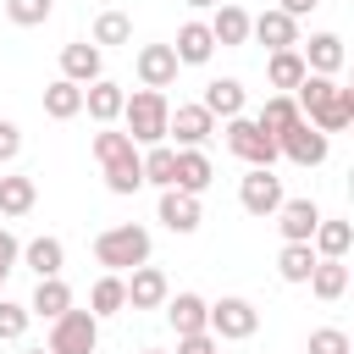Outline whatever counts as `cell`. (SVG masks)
I'll use <instances>...</instances> for the list:
<instances>
[{"label":"cell","instance_id":"obj_1","mask_svg":"<svg viewBox=\"0 0 354 354\" xmlns=\"http://www.w3.org/2000/svg\"><path fill=\"white\" fill-rule=\"evenodd\" d=\"M293 105L310 127H321L326 138L343 133L354 122V88H343L337 77H321V72H304V83L293 88Z\"/></svg>","mask_w":354,"mask_h":354},{"label":"cell","instance_id":"obj_2","mask_svg":"<svg viewBox=\"0 0 354 354\" xmlns=\"http://www.w3.org/2000/svg\"><path fill=\"white\" fill-rule=\"evenodd\" d=\"M94 160L105 171V188L111 194H138L144 188V171H138V144L116 127H100L94 133Z\"/></svg>","mask_w":354,"mask_h":354},{"label":"cell","instance_id":"obj_3","mask_svg":"<svg viewBox=\"0 0 354 354\" xmlns=\"http://www.w3.org/2000/svg\"><path fill=\"white\" fill-rule=\"evenodd\" d=\"M166 116H171V105H166L160 88H133V94L122 100V122H127V138H133L138 149L166 144Z\"/></svg>","mask_w":354,"mask_h":354},{"label":"cell","instance_id":"obj_4","mask_svg":"<svg viewBox=\"0 0 354 354\" xmlns=\"http://www.w3.org/2000/svg\"><path fill=\"white\" fill-rule=\"evenodd\" d=\"M94 260H100L105 271H133V266H144V260H149V232H144V227H133V221L105 227V232L94 238Z\"/></svg>","mask_w":354,"mask_h":354},{"label":"cell","instance_id":"obj_5","mask_svg":"<svg viewBox=\"0 0 354 354\" xmlns=\"http://www.w3.org/2000/svg\"><path fill=\"white\" fill-rule=\"evenodd\" d=\"M50 354H94L100 348V315L94 310H61L50 321Z\"/></svg>","mask_w":354,"mask_h":354},{"label":"cell","instance_id":"obj_6","mask_svg":"<svg viewBox=\"0 0 354 354\" xmlns=\"http://www.w3.org/2000/svg\"><path fill=\"white\" fill-rule=\"evenodd\" d=\"M227 149L243 160V166H277V138L254 127V116H227Z\"/></svg>","mask_w":354,"mask_h":354},{"label":"cell","instance_id":"obj_7","mask_svg":"<svg viewBox=\"0 0 354 354\" xmlns=\"http://www.w3.org/2000/svg\"><path fill=\"white\" fill-rule=\"evenodd\" d=\"M216 337H227V343H243V337H254L260 332V310L249 304V299H238V293H227V299H216L210 304V321H205Z\"/></svg>","mask_w":354,"mask_h":354},{"label":"cell","instance_id":"obj_8","mask_svg":"<svg viewBox=\"0 0 354 354\" xmlns=\"http://www.w3.org/2000/svg\"><path fill=\"white\" fill-rule=\"evenodd\" d=\"M282 199H288V194H282V177H277L271 166H249V171H243V183H238V205H243L249 216H277Z\"/></svg>","mask_w":354,"mask_h":354},{"label":"cell","instance_id":"obj_9","mask_svg":"<svg viewBox=\"0 0 354 354\" xmlns=\"http://www.w3.org/2000/svg\"><path fill=\"white\" fill-rule=\"evenodd\" d=\"M277 149H282V155H288L293 166H321V160L332 155V138H326L321 127H310V122L299 116V122H293V127H288V133L277 138Z\"/></svg>","mask_w":354,"mask_h":354},{"label":"cell","instance_id":"obj_10","mask_svg":"<svg viewBox=\"0 0 354 354\" xmlns=\"http://www.w3.org/2000/svg\"><path fill=\"white\" fill-rule=\"evenodd\" d=\"M210 133H216V116L205 105H177L166 116V138H177V149H205Z\"/></svg>","mask_w":354,"mask_h":354},{"label":"cell","instance_id":"obj_11","mask_svg":"<svg viewBox=\"0 0 354 354\" xmlns=\"http://www.w3.org/2000/svg\"><path fill=\"white\" fill-rule=\"evenodd\" d=\"M199 221H205V210H199V194L160 188V227H166V232L188 238V232H199Z\"/></svg>","mask_w":354,"mask_h":354},{"label":"cell","instance_id":"obj_12","mask_svg":"<svg viewBox=\"0 0 354 354\" xmlns=\"http://www.w3.org/2000/svg\"><path fill=\"white\" fill-rule=\"evenodd\" d=\"M127 282V310H160L166 304V293H171V282H166V271L160 266H133V277H122Z\"/></svg>","mask_w":354,"mask_h":354},{"label":"cell","instance_id":"obj_13","mask_svg":"<svg viewBox=\"0 0 354 354\" xmlns=\"http://www.w3.org/2000/svg\"><path fill=\"white\" fill-rule=\"evenodd\" d=\"M133 72H138L144 88H171V83H177V55H171V44H138Z\"/></svg>","mask_w":354,"mask_h":354},{"label":"cell","instance_id":"obj_14","mask_svg":"<svg viewBox=\"0 0 354 354\" xmlns=\"http://www.w3.org/2000/svg\"><path fill=\"white\" fill-rule=\"evenodd\" d=\"M249 39H260L266 50H293L299 44V17H288V11H260V17H249Z\"/></svg>","mask_w":354,"mask_h":354},{"label":"cell","instance_id":"obj_15","mask_svg":"<svg viewBox=\"0 0 354 354\" xmlns=\"http://www.w3.org/2000/svg\"><path fill=\"white\" fill-rule=\"evenodd\" d=\"M299 55H304V72H321V77H337L343 61H348V50H343L337 33H310V44L299 39Z\"/></svg>","mask_w":354,"mask_h":354},{"label":"cell","instance_id":"obj_16","mask_svg":"<svg viewBox=\"0 0 354 354\" xmlns=\"http://www.w3.org/2000/svg\"><path fill=\"white\" fill-rule=\"evenodd\" d=\"M122 100H127V88H122V83H111V77H94V83H83V111H88L100 127L122 122Z\"/></svg>","mask_w":354,"mask_h":354},{"label":"cell","instance_id":"obj_17","mask_svg":"<svg viewBox=\"0 0 354 354\" xmlns=\"http://www.w3.org/2000/svg\"><path fill=\"white\" fill-rule=\"evenodd\" d=\"M61 77L66 83H94V77H105V55H100V44L88 39H77V44H66L61 50Z\"/></svg>","mask_w":354,"mask_h":354},{"label":"cell","instance_id":"obj_18","mask_svg":"<svg viewBox=\"0 0 354 354\" xmlns=\"http://www.w3.org/2000/svg\"><path fill=\"white\" fill-rule=\"evenodd\" d=\"M315 221H321V205H315V199H282V205H277V227H282L288 243H310Z\"/></svg>","mask_w":354,"mask_h":354},{"label":"cell","instance_id":"obj_19","mask_svg":"<svg viewBox=\"0 0 354 354\" xmlns=\"http://www.w3.org/2000/svg\"><path fill=\"white\" fill-rule=\"evenodd\" d=\"M205 28H210V39H216L221 50L249 44V11H243V6H232V0H221V6H216V17H210Z\"/></svg>","mask_w":354,"mask_h":354},{"label":"cell","instance_id":"obj_20","mask_svg":"<svg viewBox=\"0 0 354 354\" xmlns=\"http://www.w3.org/2000/svg\"><path fill=\"white\" fill-rule=\"evenodd\" d=\"M171 55H177V66H205V61L216 55V39H210V28H205V22H183V28H177V44H171Z\"/></svg>","mask_w":354,"mask_h":354},{"label":"cell","instance_id":"obj_21","mask_svg":"<svg viewBox=\"0 0 354 354\" xmlns=\"http://www.w3.org/2000/svg\"><path fill=\"white\" fill-rule=\"evenodd\" d=\"M210 177H216V166H210V155H205V149H177L171 188H183V194H205V188H210Z\"/></svg>","mask_w":354,"mask_h":354},{"label":"cell","instance_id":"obj_22","mask_svg":"<svg viewBox=\"0 0 354 354\" xmlns=\"http://www.w3.org/2000/svg\"><path fill=\"white\" fill-rule=\"evenodd\" d=\"M17 260H22L33 277H61V266H66V249H61V238H50V232H44V238H28Z\"/></svg>","mask_w":354,"mask_h":354},{"label":"cell","instance_id":"obj_23","mask_svg":"<svg viewBox=\"0 0 354 354\" xmlns=\"http://www.w3.org/2000/svg\"><path fill=\"white\" fill-rule=\"evenodd\" d=\"M166 321H171V332L177 337H188V332H205V321H210V304L199 299V293H166Z\"/></svg>","mask_w":354,"mask_h":354},{"label":"cell","instance_id":"obj_24","mask_svg":"<svg viewBox=\"0 0 354 354\" xmlns=\"http://www.w3.org/2000/svg\"><path fill=\"white\" fill-rule=\"evenodd\" d=\"M266 83H271L277 94H293V88L304 83V55H299V44H293V50H271V61H266Z\"/></svg>","mask_w":354,"mask_h":354},{"label":"cell","instance_id":"obj_25","mask_svg":"<svg viewBox=\"0 0 354 354\" xmlns=\"http://www.w3.org/2000/svg\"><path fill=\"white\" fill-rule=\"evenodd\" d=\"M243 100H249V94H243V83H238V77H210L199 105H205L210 116H243Z\"/></svg>","mask_w":354,"mask_h":354},{"label":"cell","instance_id":"obj_26","mask_svg":"<svg viewBox=\"0 0 354 354\" xmlns=\"http://www.w3.org/2000/svg\"><path fill=\"white\" fill-rule=\"evenodd\" d=\"M310 249L321 254V260H343L348 249H354V227L348 221H315V232H310Z\"/></svg>","mask_w":354,"mask_h":354},{"label":"cell","instance_id":"obj_27","mask_svg":"<svg viewBox=\"0 0 354 354\" xmlns=\"http://www.w3.org/2000/svg\"><path fill=\"white\" fill-rule=\"evenodd\" d=\"M304 282H310V293H315V299H326V304H332V299H343V293H348V266H343V260H315Z\"/></svg>","mask_w":354,"mask_h":354},{"label":"cell","instance_id":"obj_28","mask_svg":"<svg viewBox=\"0 0 354 354\" xmlns=\"http://www.w3.org/2000/svg\"><path fill=\"white\" fill-rule=\"evenodd\" d=\"M88 310L105 321V315H122L127 310V282H122V271H105L94 288H88Z\"/></svg>","mask_w":354,"mask_h":354},{"label":"cell","instance_id":"obj_29","mask_svg":"<svg viewBox=\"0 0 354 354\" xmlns=\"http://www.w3.org/2000/svg\"><path fill=\"white\" fill-rule=\"evenodd\" d=\"M77 111H83V83L55 77V83L44 88V116H50V122H72Z\"/></svg>","mask_w":354,"mask_h":354},{"label":"cell","instance_id":"obj_30","mask_svg":"<svg viewBox=\"0 0 354 354\" xmlns=\"http://www.w3.org/2000/svg\"><path fill=\"white\" fill-rule=\"evenodd\" d=\"M28 310H33V315H44V321H55L61 310H72V288H66L61 277H39V288H33Z\"/></svg>","mask_w":354,"mask_h":354},{"label":"cell","instance_id":"obj_31","mask_svg":"<svg viewBox=\"0 0 354 354\" xmlns=\"http://www.w3.org/2000/svg\"><path fill=\"white\" fill-rule=\"evenodd\" d=\"M293 122H299V105H293V94H271V100L260 105V116H254V127H260V133H271V138H282Z\"/></svg>","mask_w":354,"mask_h":354},{"label":"cell","instance_id":"obj_32","mask_svg":"<svg viewBox=\"0 0 354 354\" xmlns=\"http://www.w3.org/2000/svg\"><path fill=\"white\" fill-rule=\"evenodd\" d=\"M138 171H144V183H155V188H171L177 149H171V144H149V149H138Z\"/></svg>","mask_w":354,"mask_h":354},{"label":"cell","instance_id":"obj_33","mask_svg":"<svg viewBox=\"0 0 354 354\" xmlns=\"http://www.w3.org/2000/svg\"><path fill=\"white\" fill-rule=\"evenodd\" d=\"M33 205H39L33 177H0V216H28Z\"/></svg>","mask_w":354,"mask_h":354},{"label":"cell","instance_id":"obj_34","mask_svg":"<svg viewBox=\"0 0 354 354\" xmlns=\"http://www.w3.org/2000/svg\"><path fill=\"white\" fill-rule=\"evenodd\" d=\"M315 260H321V254H315L310 243H282V254H277V277H282V282H304Z\"/></svg>","mask_w":354,"mask_h":354},{"label":"cell","instance_id":"obj_35","mask_svg":"<svg viewBox=\"0 0 354 354\" xmlns=\"http://www.w3.org/2000/svg\"><path fill=\"white\" fill-rule=\"evenodd\" d=\"M133 39V17L127 11H100L94 17V44H127Z\"/></svg>","mask_w":354,"mask_h":354},{"label":"cell","instance_id":"obj_36","mask_svg":"<svg viewBox=\"0 0 354 354\" xmlns=\"http://www.w3.org/2000/svg\"><path fill=\"white\" fill-rule=\"evenodd\" d=\"M28 321H33V310H28V304L0 299V343H17V337L28 332Z\"/></svg>","mask_w":354,"mask_h":354},{"label":"cell","instance_id":"obj_37","mask_svg":"<svg viewBox=\"0 0 354 354\" xmlns=\"http://www.w3.org/2000/svg\"><path fill=\"white\" fill-rule=\"evenodd\" d=\"M50 6L55 0H6V17L17 28H39V22H50Z\"/></svg>","mask_w":354,"mask_h":354},{"label":"cell","instance_id":"obj_38","mask_svg":"<svg viewBox=\"0 0 354 354\" xmlns=\"http://www.w3.org/2000/svg\"><path fill=\"white\" fill-rule=\"evenodd\" d=\"M310 354H354V343H348L343 326H315L310 332Z\"/></svg>","mask_w":354,"mask_h":354},{"label":"cell","instance_id":"obj_39","mask_svg":"<svg viewBox=\"0 0 354 354\" xmlns=\"http://www.w3.org/2000/svg\"><path fill=\"white\" fill-rule=\"evenodd\" d=\"M177 354H221V337L205 326V332H188V337H177Z\"/></svg>","mask_w":354,"mask_h":354},{"label":"cell","instance_id":"obj_40","mask_svg":"<svg viewBox=\"0 0 354 354\" xmlns=\"http://www.w3.org/2000/svg\"><path fill=\"white\" fill-rule=\"evenodd\" d=\"M17 155H22V127L0 116V166H6V160H17Z\"/></svg>","mask_w":354,"mask_h":354},{"label":"cell","instance_id":"obj_41","mask_svg":"<svg viewBox=\"0 0 354 354\" xmlns=\"http://www.w3.org/2000/svg\"><path fill=\"white\" fill-rule=\"evenodd\" d=\"M17 254H22V243H17V238L0 227V288H6V277L17 271Z\"/></svg>","mask_w":354,"mask_h":354},{"label":"cell","instance_id":"obj_42","mask_svg":"<svg viewBox=\"0 0 354 354\" xmlns=\"http://www.w3.org/2000/svg\"><path fill=\"white\" fill-rule=\"evenodd\" d=\"M315 6H321V0H282V6H277V11H288V17H310V11H315Z\"/></svg>","mask_w":354,"mask_h":354},{"label":"cell","instance_id":"obj_43","mask_svg":"<svg viewBox=\"0 0 354 354\" xmlns=\"http://www.w3.org/2000/svg\"><path fill=\"white\" fill-rule=\"evenodd\" d=\"M188 6H221V0H188Z\"/></svg>","mask_w":354,"mask_h":354},{"label":"cell","instance_id":"obj_44","mask_svg":"<svg viewBox=\"0 0 354 354\" xmlns=\"http://www.w3.org/2000/svg\"><path fill=\"white\" fill-rule=\"evenodd\" d=\"M138 354H166V348H138Z\"/></svg>","mask_w":354,"mask_h":354},{"label":"cell","instance_id":"obj_45","mask_svg":"<svg viewBox=\"0 0 354 354\" xmlns=\"http://www.w3.org/2000/svg\"><path fill=\"white\" fill-rule=\"evenodd\" d=\"M28 354H50V348H28Z\"/></svg>","mask_w":354,"mask_h":354}]
</instances>
